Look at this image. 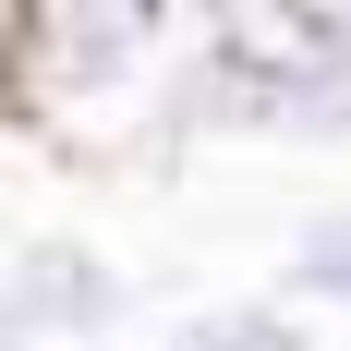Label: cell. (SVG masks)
Segmentation results:
<instances>
[{
  "label": "cell",
  "instance_id": "4",
  "mask_svg": "<svg viewBox=\"0 0 351 351\" xmlns=\"http://www.w3.org/2000/svg\"><path fill=\"white\" fill-rule=\"evenodd\" d=\"M109 351H134V339H109Z\"/></svg>",
  "mask_w": 351,
  "mask_h": 351
},
{
  "label": "cell",
  "instance_id": "3",
  "mask_svg": "<svg viewBox=\"0 0 351 351\" xmlns=\"http://www.w3.org/2000/svg\"><path fill=\"white\" fill-rule=\"evenodd\" d=\"M279 303L351 327V206H315L303 230H291V254H279Z\"/></svg>",
  "mask_w": 351,
  "mask_h": 351
},
{
  "label": "cell",
  "instance_id": "1",
  "mask_svg": "<svg viewBox=\"0 0 351 351\" xmlns=\"http://www.w3.org/2000/svg\"><path fill=\"white\" fill-rule=\"evenodd\" d=\"M134 315V279L85 230H25L0 267V351H109Z\"/></svg>",
  "mask_w": 351,
  "mask_h": 351
},
{
  "label": "cell",
  "instance_id": "5",
  "mask_svg": "<svg viewBox=\"0 0 351 351\" xmlns=\"http://www.w3.org/2000/svg\"><path fill=\"white\" fill-rule=\"evenodd\" d=\"M339 351H351V339H339Z\"/></svg>",
  "mask_w": 351,
  "mask_h": 351
},
{
  "label": "cell",
  "instance_id": "2",
  "mask_svg": "<svg viewBox=\"0 0 351 351\" xmlns=\"http://www.w3.org/2000/svg\"><path fill=\"white\" fill-rule=\"evenodd\" d=\"M158 351H315V327L279 291H230V303H182L158 327Z\"/></svg>",
  "mask_w": 351,
  "mask_h": 351
}]
</instances>
